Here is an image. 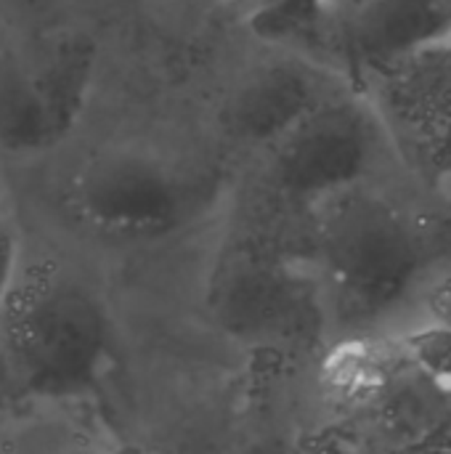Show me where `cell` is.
Segmentation results:
<instances>
[{"label": "cell", "instance_id": "1", "mask_svg": "<svg viewBox=\"0 0 451 454\" xmlns=\"http://www.w3.org/2000/svg\"><path fill=\"white\" fill-rule=\"evenodd\" d=\"M308 266L332 348L399 340L451 319V215L401 200L375 178L308 213Z\"/></svg>", "mask_w": 451, "mask_h": 454}, {"label": "cell", "instance_id": "2", "mask_svg": "<svg viewBox=\"0 0 451 454\" xmlns=\"http://www.w3.org/2000/svg\"><path fill=\"white\" fill-rule=\"evenodd\" d=\"M186 314L250 367L319 370L332 351L311 266L231 234L189 274Z\"/></svg>", "mask_w": 451, "mask_h": 454}, {"label": "cell", "instance_id": "3", "mask_svg": "<svg viewBox=\"0 0 451 454\" xmlns=\"http://www.w3.org/2000/svg\"><path fill=\"white\" fill-rule=\"evenodd\" d=\"M114 351L112 314L90 285L53 258L21 263L0 306V412L90 402Z\"/></svg>", "mask_w": 451, "mask_h": 454}, {"label": "cell", "instance_id": "4", "mask_svg": "<svg viewBox=\"0 0 451 454\" xmlns=\"http://www.w3.org/2000/svg\"><path fill=\"white\" fill-rule=\"evenodd\" d=\"M311 415L354 454L439 442L451 426V388L401 340L338 346L314 375Z\"/></svg>", "mask_w": 451, "mask_h": 454}, {"label": "cell", "instance_id": "5", "mask_svg": "<svg viewBox=\"0 0 451 454\" xmlns=\"http://www.w3.org/2000/svg\"><path fill=\"white\" fill-rule=\"evenodd\" d=\"M96 59V40L77 27L0 48V149L37 154L61 144L82 117Z\"/></svg>", "mask_w": 451, "mask_h": 454}, {"label": "cell", "instance_id": "6", "mask_svg": "<svg viewBox=\"0 0 451 454\" xmlns=\"http://www.w3.org/2000/svg\"><path fill=\"white\" fill-rule=\"evenodd\" d=\"M66 200L80 223L120 242L162 239L178 231L189 213L175 170L141 149H109L90 157L72 176Z\"/></svg>", "mask_w": 451, "mask_h": 454}, {"label": "cell", "instance_id": "7", "mask_svg": "<svg viewBox=\"0 0 451 454\" xmlns=\"http://www.w3.org/2000/svg\"><path fill=\"white\" fill-rule=\"evenodd\" d=\"M404 162L431 189L451 186V40L364 82Z\"/></svg>", "mask_w": 451, "mask_h": 454}, {"label": "cell", "instance_id": "8", "mask_svg": "<svg viewBox=\"0 0 451 454\" xmlns=\"http://www.w3.org/2000/svg\"><path fill=\"white\" fill-rule=\"evenodd\" d=\"M327 48L359 80L407 61L409 56L449 43V0H348L330 11L322 29Z\"/></svg>", "mask_w": 451, "mask_h": 454}, {"label": "cell", "instance_id": "9", "mask_svg": "<svg viewBox=\"0 0 451 454\" xmlns=\"http://www.w3.org/2000/svg\"><path fill=\"white\" fill-rule=\"evenodd\" d=\"M90 402H40L0 412V454H122Z\"/></svg>", "mask_w": 451, "mask_h": 454}, {"label": "cell", "instance_id": "10", "mask_svg": "<svg viewBox=\"0 0 451 454\" xmlns=\"http://www.w3.org/2000/svg\"><path fill=\"white\" fill-rule=\"evenodd\" d=\"M322 93L314 90L311 77L295 67H279L260 72L231 106V130L266 149L306 106Z\"/></svg>", "mask_w": 451, "mask_h": 454}, {"label": "cell", "instance_id": "11", "mask_svg": "<svg viewBox=\"0 0 451 454\" xmlns=\"http://www.w3.org/2000/svg\"><path fill=\"white\" fill-rule=\"evenodd\" d=\"M338 0H250V27L263 37L319 35Z\"/></svg>", "mask_w": 451, "mask_h": 454}, {"label": "cell", "instance_id": "12", "mask_svg": "<svg viewBox=\"0 0 451 454\" xmlns=\"http://www.w3.org/2000/svg\"><path fill=\"white\" fill-rule=\"evenodd\" d=\"M399 340L423 367H428L444 386L451 388V319L425 325Z\"/></svg>", "mask_w": 451, "mask_h": 454}, {"label": "cell", "instance_id": "13", "mask_svg": "<svg viewBox=\"0 0 451 454\" xmlns=\"http://www.w3.org/2000/svg\"><path fill=\"white\" fill-rule=\"evenodd\" d=\"M292 454H354L332 431H327L322 423L314 420V415H308L300 439L295 444Z\"/></svg>", "mask_w": 451, "mask_h": 454}, {"label": "cell", "instance_id": "14", "mask_svg": "<svg viewBox=\"0 0 451 454\" xmlns=\"http://www.w3.org/2000/svg\"><path fill=\"white\" fill-rule=\"evenodd\" d=\"M19 237L13 231V226L8 221L0 218V306L5 303L11 287H13V279L19 274Z\"/></svg>", "mask_w": 451, "mask_h": 454}, {"label": "cell", "instance_id": "15", "mask_svg": "<svg viewBox=\"0 0 451 454\" xmlns=\"http://www.w3.org/2000/svg\"><path fill=\"white\" fill-rule=\"evenodd\" d=\"M385 454H451V447L439 444V442H428V444H415V447H404V450H393Z\"/></svg>", "mask_w": 451, "mask_h": 454}, {"label": "cell", "instance_id": "16", "mask_svg": "<svg viewBox=\"0 0 451 454\" xmlns=\"http://www.w3.org/2000/svg\"><path fill=\"white\" fill-rule=\"evenodd\" d=\"M122 454H157V452H152L149 447H125V452Z\"/></svg>", "mask_w": 451, "mask_h": 454}, {"label": "cell", "instance_id": "17", "mask_svg": "<svg viewBox=\"0 0 451 454\" xmlns=\"http://www.w3.org/2000/svg\"><path fill=\"white\" fill-rule=\"evenodd\" d=\"M439 444H447V447H451V426L447 428V434H444V436L439 439Z\"/></svg>", "mask_w": 451, "mask_h": 454}, {"label": "cell", "instance_id": "18", "mask_svg": "<svg viewBox=\"0 0 451 454\" xmlns=\"http://www.w3.org/2000/svg\"><path fill=\"white\" fill-rule=\"evenodd\" d=\"M449 3H451V0H449Z\"/></svg>", "mask_w": 451, "mask_h": 454}]
</instances>
